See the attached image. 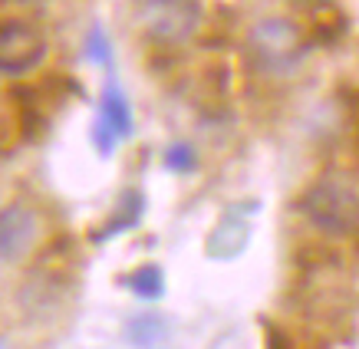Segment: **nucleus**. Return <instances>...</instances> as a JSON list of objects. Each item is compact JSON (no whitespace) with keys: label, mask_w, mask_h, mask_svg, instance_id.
I'll return each instance as SVG.
<instances>
[{"label":"nucleus","mask_w":359,"mask_h":349,"mask_svg":"<svg viewBox=\"0 0 359 349\" xmlns=\"http://www.w3.org/2000/svg\"><path fill=\"white\" fill-rule=\"evenodd\" d=\"M300 211L313 228H320L323 234H333V238H346L359 228L356 188H349L346 182H337V178H323V182L306 188Z\"/></svg>","instance_id":"obj_1"},{"label":"nucleus","mask_w":359,"mask_h":349,"mask_svg":"<svg viewBox=\"0 0 359 349\" xmlns=\"http://www.w3.org/2000/svg\"><path fill=\"white\" fill-rule=\"evenodd\" d=\"M135 23L155 43L178 46L201 27V0H139Z\"/></svg>","instance_id":"obj_2"},{"label":"nucleus","mask_w":359,"mask_h":349,"mask_svg":"<svg viewBox=\"0 0 359 349\" xmlns=\"http://www.w3.org/2000/svg\"><path fill=\"white\" fill-rule=\"evenodd\" d=\"M304 50V33L290 20L273 17V20H261L250 30V56L264 73H283V69L297 66Z\"/></svg>","instance_id":"obj_3"},{"label":"nucleus","mask_w":359,"mask_h":349,"mask_svg":"<svg viewBox=\"0 0 359 349\" xmlns=\"http://www.w3.org/2000/svg\"><path fill=\"white\" fill-rule=\"evenodd\" d=\"M46 60V36L27 20L0 23V76H27Z\"/></svg>","instance_id":"obj_4"},{"label":"nucleus","mask_w":359,"mask_h":349,"mask_svg":"<svg viewBox=\"0 0 359 349\" xmlns=\"http://www.w3.org/2000/svg\"><path fill=\"white\" fill-rule=\"evenodd\" d=\"M36 240V214L30 205L13 201L0 207V261H20L27 257Z\"/></svg>","instance_id":"obj_5"},{"label":"nucleus","mask_w":359,"mask_h":349,"mask_svg":"<svg viewBox=\"0 0 359 349\" xmlns=\"http://www.w3.org/2000/svg\"><path fill=\"white\" fill-rule=\"evenodd\" d=\"M250 240V228L244 214H241L238 207H231L228 214L218 221V228L211 231V238H208V257H215V261H234L238 254H244Z\"/></svg>","instance_id":"obj_6"},{"label":"nucleus","mask_w":359,"mask_h":349,"mask_svg":"<svg viewBox=\"0 0 359 349\" xmlns=\"http://www.w3.org/2000/svg\"><path fill=\"white\" fill-rule=\"evenodd\" d=\"M96 119H102L106 125H109L116 135H119V142H126L132 135V129H135V119H132V106L129 99H126V93H122V86L116 83V79H106V86H102V96H99V116Z\"/></svg>","instance_id":"obj_7"},{"label":"nucleus","mask_w":359,"mask_h":349,"mask_svg":"<svg viewBox=\"0 0 359 349\" xmlns=\"http://www.w3.org/2000/svg\"><path fill=\"white\" fill-rule=\"evenodd\" d=\"M142 211H145V198H142L139 191H122L112 218L99 231H93V240H109V238H116V234H122V231H132L142 221Z\"/></svg>","instance_id":"obj_8"},{"label":"nucleus","mask_w":359,"mask_h":349,"mask_svg":"<svg viewBox=\"0 0 359 349\" xmlns=\"http://www.w3.org/2000/svg\"><path fill=\"white\" fill-rule=\"evenodd\" d=\"M122 284L142 300H158L165 294V273L158 264H142V267H135L132 273L122 277Z\"/></svg>","instance_id":"obj_9"},{"label":"nucleus","mask_w":359,"mask_h":349,"mask_svg":"<svg viewBox=\"0 0 359 349\" xmlns=\"http://www.w3.org/2000/svg\"><path fill=\"white\" fill-rule=\"evenodd\" d=\"M126 336H129L132 346H155L168 336V323L158 313H145V317H135L126 327Z\"/></svg>","instance_id":"obj_10"},{"label":"nucleus","mask_w":359,"mask_h":349,"mask_svg":"<svg viewBox=\"0 0 359 349\" xmlns=\"http://www.w3.org/2000/svg\"><path fill=\"white\" fill-rule=\"evenodd\" d=\"M83 50H86V60L96 66H109L112 63V40L109 33L102 30V27H89L86 40H83Z\"/></svg>","instance_id":"obj_11"},{"label":"nucleus","mask_w":359,"mask_h":349,"mask_svg":"<svg viewBox=\"0 0 359 349\" xmlns=\"http://www.w3.org/2000/svg\"><path fill=\"white\" fill-rule=\"evenodd\" d=\"M165 168H172L178 174H188L198 168V155L188 142H172L165 149Z\"/></svg>","instance_id":"obj_12"},{"label":"nucleus","mask_w":359,"mask_h":349,"mask_svg":"<svg viewBox=\"0 0 359 349\" xmlns=\"http://www.w3.org/2000/svg\"><path fill=\"white\" fill-rule=\"evenodd\" d=\"M89 139H93V145H96L99 155H112V152H116V145H119V135H116V132H112L102 119L93 122V132H89Z\"/></svg>","instance_id":"obj_13"},{"label":"nucleus","mask_w":359,"mask_h":349,"mask_svg":"<svg viewBox=\"0 0 359 349\" xmlns=\"http://www.w3.org/2000/svg\"><path fill=\"white\" fill-rule=\"evenodd\" d=\"M294 4H300V7H316V4H327V0H294Z\"/></svg>","instance_id":"obj_14"},{"label":"nucleus","mask_w":359,"mask_h":349,"mask_svg":"<svg viewBox=\"0 0 359 349\" xmlns=\"http://www.w3.org/2000/svg\"><path fill=\"white\" fill-rule=\"evenodd\" d=\"M0 349H4V346H0Z\"/></svg>","instance_id":"obj_15"}]
</instances>
